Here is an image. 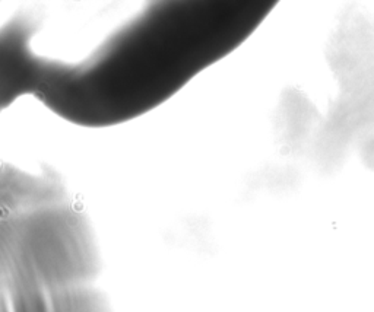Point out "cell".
<instances>
[{
	"label": "cell",
	"mask_w": 374,
	"mask_h": 312,
	"mask_svg": "<svg viewBox=\"0 0 374 312\" xmlns=\"http://www.w3.org/2000/svg\"><path fill=\"white\" fill-rule=\"evenodd\" d=\"M269 10L266 1H155L75 61L35 51L40 19L19 12L0 26V112L29 95L72 124L130 121L235 50Z\"/></svg>",
	"instance_id": "cell-1"
},
{
	"label": "cell",
	"mask_w": 374,
	"mask_h": 312,
	"mask_svg": "<svg viewBox=\"0 0 374 312\" xmlns=\"http://www.w3.org/2000/svg\"><path fill=\"white\" fill-rule=\"evenodd\" d=\"M84 206L53 168L0 160V312H113Z\"/></svg>",
	"instance_id": "cell-2"
}]
</instances>
